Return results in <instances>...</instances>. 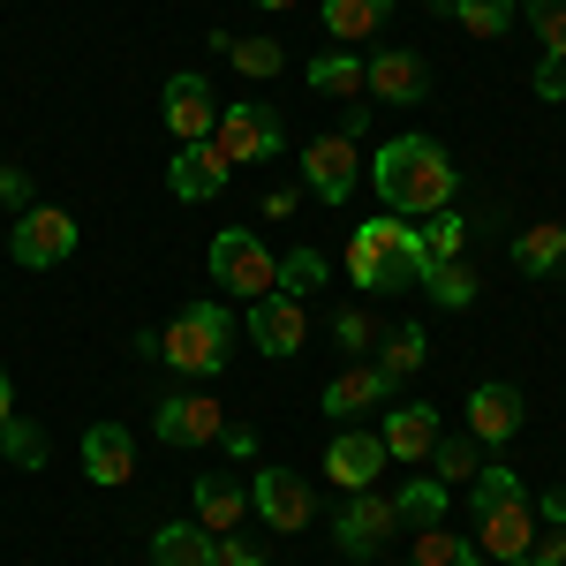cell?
<instances>
[{
    "label": "cell",
    "instance_id": "1",
    "mask_svg": "<svg viewBox=\"0 0 566 566\" xmlns=\"http://www.w3.org/2000/svg\"><path fill=\"white\" fill-rule=\"evenodd\" d=\"M370 189H378V205L392 219H431L453 205L461 167L446 159V144H431V136H392L386 151L370 159Z\"/></svg>",
    "mask_w": 566,
    "mask_h": 566
},
{
    "label": "cell",
    "instance_id": "2",
    "mask_svg": "<svg viewBox=\"0 0 566 566\" xmlns=\"http://www.w3.org/2000/svg\"><path fill=\"white\" fill-rule=\"evenodd\" d=\"M469 506H476V552L483 559H522L528 544H536V506H528V491L514 469H476L469 483Z\"/></svg>",
    "mask_w": 566,
    "mask_h": 566
},
{
    "label": "cell",
    "instance_id": "3",
    "mask_svg": "<svg viewBox=\"0 0 566 566\" xmlns=\"http://www.w3.org/2000/svg\"><path fill=\"white\" fill-rule=\"evenodd\" d=\"M159 355L175 363L181 378H219V370H227V355H234V317H227L219 303L175 310V325L159 333Z\"/></svg>",
    "mask_w": 566,
    "mask_h": 566
},
{
    "label": "cell",
    "instance_id": "4",
    "mask_svg": "<svg viewBox=\"0 0 566 566\" xmlns=\"http://www.w3.org/2000/svg\"><path fill=\"white\" fill-rule=\"evenodd\" d=\"M205 144L219 151V167H250V159L287 151V122H280V106H219Z\"/></svg>",
    "mask_w": 566,
    "mask_h": 566
},
{
    "label": "cell",
    "instance_id": "5",
    "mask_svg": "<svg viewBox=\"0 0 566 566\" xmlns=\"http://www.w3.org/2000/svg\"><path fill=\"white\" fill-rule=\"evenodd\" d=\"M212 280H219V287H234L242 303H258V295L280 287V258L264 250L250 227H227V234H212Z\"/></svg>",
    "mask_w": 566,
    "mask_h": 566
},
{
    "label": "cell",
    "instance_id": "6",
    "mask_svg": "<svg viewBox=\"0 0 566 566\" xmlns=\"http://www.w3.org/2000/svg\"><path fill=\"white\" fill-rule=\"evenodd\" d=\"M8 258L31 264V272H53V264L76 258V219L53 212V205H31V212H15L8 227Z\"/></svg>",
    "mask_w": 566,
    "mask_h": 566
},
{
    "label": "cell",
    "instance_id": "7",
    "mask_svg": "<svg viewBox=\"0 0 566 566\" xmlns=\"http://www.w3.org/2000/svg\"><path fill=\"white\" fill-rule=\"evenodd\" d=\"M303 181H310V197L317 205H348L355 197V181H363V144L355 136H310L303 144Z\"/></svg>",
    "mask_w": 566,
    "mask_h": 566
},
{
    "label": "cell",
    "instance_id": "8",
    "mask_svg": "<svg viewBox=\"0 0 566 566\" xmlns=\"http://www.w3.org/2000/svg\"><path fill=\"white\" fill-rule=\"evenodd\" d=\"M151 431H159V446H175V453H197V446H219L227 408H219L212 392H175V400H159Z\"/></svg>",
    "mask_w": 566,
    "mask_h": 566
},
{
    "label": "cell",
    "instance_id": "9",
    "mask_svg": "<svg viewBox=\"0 0 566 566\" xmlns=\"http://www.w3.org/2000/svg\"><path fill=\"white\" fill-rule=\"evenodd\" d=\"M392 528H400V514H392V499H386V491L370 483V491H348V506H340L333 536H340V552H348V559H378Z\"/></svg>",
    "mask_w": 566,
    "mask_h": 566
},
{
    "label": "cell",
    "instance_id": "10",
    "mask_svg": "<svg viewBox=\"0 0 566 566\" xmlns=\"http://www.w3.org/2000/svg\"><path fill=\"white\" fill-rule=\"evenodd\" d=\"M363 234L386 250V295H400V287H423V272H431V250H423V234L408 227V219H392V212H378V219H363Z\"/></svg>",
    "mask_w": 566,
    "mask_h": 566
},
{
    "label": "cell",
    "instance_id": "11",
    "mask_svg": "<svg viewBox=\"0 0 566 566\" xmlns=\"http://www.w3.org/2000/svg\"><path fill=\"white\" fill-rule=\"evenodd\" d=\"M159 106H167V136H175V144H205V136H212V122H219V98H212V84H205L197 69L167 76Z\"/></svg>",
    "mask_w": 566,
    "mask_h": 566
},
{
    "label": "cell",
    "instance_id": "12",
    "mask_svg": "<svg viewBox=\"0 0 566 566\" xmlns=\"http://www.w3.org/2000/svg\"><path fill=\"white\" fill-rule=\"evenodd\" d=\"M363 91H370V98H386V106H423L431 69H423V53L386 45V53H370V61H363Z\"/></svg>",
    "mask_w": 566,
    "mask_h": 566
},
{
    "label": "cell",
    "instance_id": "13",
    "mask_svg": "<svg viewBox=\"0 0 566 566\" xmlns=\"http://www.w3.org/2000/svg\"><path fill=\"white\" fill-rule=\"evenodd\" d=\"M250 506H258L272 528H310V514H317V491H310L295 469H258V483H250Z\"/></svg>",
    "mask_w": 566,
    "mask_h": 566
},
{
    "label": "cell",
    "instance_id": "14",
    "mask_svg": "<svg viewBox=\"0 0 566 566\" xmlns=\"http://www.w3.org/2000/svg\"><path fill=\"white\" fill-rule=\"evenodd\" d=\"M250 340H258L264 355H303L310 348V310L295 303V295H258L250 303Z\"/></svg>",
    "mask_w": 566,
    "mask_h": 566
},
{
    "label": "cell",
    "instance_id": "15",
    "mask_svg": "<svg viewBox=\"0 0 566 566\" xmlns=\"http://www.w3.org/2000/svg\"><path fill=\"white\" fill-rule=\"evenodd\" d=\"M378 438H386V461H408V469H423L438 446V408L431 400H392L386 423H378Z\"/></svg>",
    "mask_w": 566,
    "mask_h": 566
},
{
    "label": "cell",
    "instance_id": "16",
    "mask_svg": "<svg viewBox=\"0 0 566 566\" xmlns=\"http://www.w3.org/2000/svg\"><path fill=\"white\" fill-rule=\"evenodd\" d=\"M325 476L340 483V491H370V483L386 476V438L378 431H340L325 446Z\"/></svg>",
    "mask_w": 566,
    "mask_h": 566
},
{
    "label": "cell",
    "instance_id": "17",
    "mask_svg": "<svg viewBox=\"0 0 566 566\" xmlns=\"http://www.w3.org/2000/svg\"><path fill=\"white\" fill-rule=\"evenodd\" d=\"M84 476L98 483V491H122V483L136 476V438L122 431V423H91L84 431Z\"/></svg>",
    "mask_w": 566,
    "mask_h": 566
},
{
    "label": "cell",
    "instance_id": "18",
    "mask_svg": "<svg viewBox=\"0 0 566 566\" xmlns=\"http://www.w3.org/2000/svg\"><path fill=\"white\" fill-rule=\"evenodd\" d=\"M386 400H392V378L378 370V363H355V370H340V378L325 386V400H317V408H325L333 423H355L363 408H386Z\"/></svg>",
    "mask_w": 566,
    "mask_h": 566
},
{
    "label": "cell",
    "instance_id": "19",
    "mask_svg": "<svg viewBox=\"0 0 566 566\" xmlns=\"http://www.w3.org/2000/svg\"><path fill=\"white\" fill-rule=\"evenodd\" d=\"M234 167H219L212 144H175V167H167V189H175L181 205H212L219 189H227Z\"/></svg>",
    "mask_w": 566,
    "mask_h": 566
},
{
    "label": "cell",
    "instance_id": "20",
    "mask_svg": "<svg viewBox=\"0 0 566 566\" xmlns=\"http://www.w3.org/2000/svg\"><path fill=\"white\" fill-rule=\"evenodd\" d=\"M522 431V392L514 386H476L469 392V438L476 446H506Z\"/></svg>",
    "mask_w": 566,
    "mask_h": 566
},
{
    "label": "cell",
    "instance_id": "21",
    "mask_svg": "<svg viewBox=\"0 0 566 566\" xmlns=\"http://www.w3.org/2000/svg\"><path fill=\"white\" fill-rule=\"evenodd\" d=\"M151 566H219V536L205 522H167L151 528Z\"/></svg>",
    "mask_w": 566,
    "mask_h": 566
},
{
    "label": "cell",
    "instance_id": "22",
    "mask_svg": "<svg viewBox=\"0 0 566 566\" xmlns=\"http://www.w3.org/2000/svg\"><path fill=\"white\" fill-rule=\"evenodd\" d=\"M242 514H250V491L234 476H197V522L212 528V536H234Z\"/></svg>",
    "mask_w": 566,
    "mask_h": 566
},
{
    "label": "cell",
    "instance_id": "23",
    "mask_svg": "<svg viewBox=\"0 0 566 566\" xmlns=\"http://www.w3.org/2000/svg\"><path fill=\"white\" fill-rule=\"evenodd\" d=\"M392 23V0H325V31L340 45H363Z\"/></svg>",
    "mask_w": 566,
    "mask_h": 566
},
{
    "label": "cell",
    "instance_id": "24",
    "mask_svg": "<svg viewBox=\"0 0 566 566\" xmlns=\"http://www.w3.org/2000/svg\"><path fill=\"white\" fill-rule=\"evenodd\" d=\"M446 506H453V483L423 476V469H416V476H408L400 491H392V514H400V522H416V528L446 522Z\"/></svg>",
    "mask_w": 566,
    "mask_h": 566
},
{
    "label": "cell",
    "instance_id": "25",
    "mask_svg": "<svg viewBox=\"0 0 566 566\" xmlns=\"http://www.w3.org/2000/svg\"><path fill=\"white\" fill-rule=\"evenodd\" d=\"M212 45L242 69V76H258V84H272V76L287 69V45L280 39H234V31H212Z\"/></svg>",
    "mask_w": 566,
    "mask_h": 566
},
{
    "label": "cell",
    "instance_id": "26",
    "mask_svg": "<svg viewBox=\"0 0 566 566\" xmlns=\"http://www.w3.org/2000/svg\"><path fill=\"white\" fill-rule=\"evenodd\" d=\"M514 264H522L528 280L559 272L566 264V227H552V219H544V227H522V234H514Z\"/></svg>",
    "mask_w": 566,
    "mask_h": 566
},
{
    "label": "cell",
    "instance_id": "27",
    "mask_svg": "<svg viewBox=\"0 0 566 566\" xmlns=\"http://www.w3.org/2000/svg\"><path fill=\"white\" fill-rule=\"evenodd\" d=\"M438 15H453L461 31H476V39H506L514 31V0H438Z\"/></svg>",
    "mask_w": 566,
    "mask_h": 566
},
{
    "label": "cell",
    "instance_id": "28",
    "mask_svg": "<svg viewBox=\"0 0 566 566\" xmlns=\"http://www.w3.org/2000/svg\"><path fill=\"white\" fill-rule=\"evenodd\" d=\"M303 84L325 91V98H363V61H355V53H317L303 69Z\"/></svg>",
    "mask_w": 566,
    "mask_h": 566
},
{
    "label": "cell",
    "instance_id": "29",
    "mask_svg": "<svg viewBox=\"0 0 566 566\" xmlns=\"http://www.w3.org/2000/svg\"><path fill=\"white\" fill-rule=\"evenodd\" d=\"M416 566H483V552L461 536V528H416Z\"/></svg>",
    "mask_w": 566,
    "mask_h": 566
},
{
    "label": "cell",
    "instance_id": "30",
    "mask_svg": "<svg viewBox=\"0 0 566 566\" xmlns=\"http://www.w3.org/2000/svg\"><path fill=\"white\" fill-rule=\"evenodd\" d=\"M325 280H333L325 250H287V258H280V295H295V303H310Z\"/></svg>",
    "mask_w": 566,
    "mask_h": 566
},
{
    "label": "cell",
    "instance_id": "31",
    "mask_svg": "<svg viewBox=\"0 0 566 566\" xmlns=\"http://www.w3.org/2000/svg\"><path fill=\"white\" fill-rule=\"evenodd\" d=\"M423 287H431V303H438V310H469V303H476V272H469L461 258L431 264V272H423Z\"/></svg>",
    "mask_w": 566,
    "mask_h": 566
},
{
    "label": "cell",
    "instance_id": "32",
    "mask_svg": "<svg viewBox=\"0 0 566 566\" xmlns=\"http://www.w3.org/2000/svg\"><path fill=\"white\" fill-rule=\"evenodd\" d=\"M423 355H431V340H423V325H400V333H386V355H378V370H386L392 386H400L408 370H423Z\"/></svg>",
    "mask_w": 566,
    "mask_h": 566
},
{
    "label": "cell",
    "instance_id": "33",
    "mask_svg": "<svg viewBox=\"0 0 566 566\" xmlns=\"http://www.w3.org/2000/svg\"><path fill=\"white\" fill-rule=\"evenodd\" d=\"M522 15L536 23L544 61H559V69H566V0H522Z\"/></svg>",
    "mask_w": 566,
    "mask_h": 566
},
{
    "label": "cell",
    "instance_id": "34",
    "mask_svg": "<svg viewBox=\"0 0 566 566\" xmlns=\"http://www.w3.org/2000/svg\"><path fill=\"white\" fill-rule=\"evenodd\" d=\"M476 438H438L431 446V476L438 483H476Z\"/></svg>",
    "mask_w": 566,
    "mask_h": 566
},
{
    "label": "cell",
    "instance_id": "35",
    "mask_svg": "<svg viewBox=\"0 0 566 566\" xmlns=\"http://www.w3.org/2000/svg\"><path fill=\"white\" fill-rule=\"evenodd\" d=\"M416 234H423V250H431L438 264H446V258H461V250H469V219L453 212V205H446V212H431L423 227H416Z\"/></svg>",
    "mask_w": 566,
    "mask_h": 566
},
{
    "label": "cell",
    "instance_id": "36",
    "mask_svg": "<svg viewBox=\"0 0 566 566\" xmlns=\"http://www.w3.org/2000/svg\"><path fill=\"white\" fill-rule=\"evenodd\" d=\"M0 453H8V469H45V431L23 423V416H8L0 423Z\"/></svg>",
    "mask_w": 566,
    "mask_h": 566
},
{
    "label": "cell",
    "instance_id": "37",
    "mask_svg": "<svg viewBox=\"0 0 566 566\" xmlns=\"http://www.w3.org/2000/svg\"><path fill=\"white\" fill-rule=\"evenodd\" d=\"M348 280H355V287H386V250H378L363 227L348 234Z\"/></svg>",
    "mask_w": 566,
    "mask_h": 566
},
{
    "label": "cell",
    "instance_id": "38",
    "mask_svg": "<svg viewBox=\"0 0 566 566\" xmlns=\"http://www.w3.org/2000/svg\"><path fill=\"white\" fill-rule=\"evenodd\" d=\"M333 340H340V348H370V340H378V333H370V317H363V310H340V317H333Z\"/></svg>",
    "mask_w": 566,
    "mask_h": 566
},
{
    "label": "cell",
    "instance_id": "39",
    "mask_svg": "<svg viewBox=\"0 0 566 566\" xmlns=\"http://www.w3.org/2000/svg\"><path fill=\"white\" fill-rule=\"evenodd\" d=\"M528 566H566V528H536V544H528Z\"/></svg>",
    "mask_w": 566,
    "mask_h": 566
},
{
    "label": "cell",
    "instance_id": "40",
    "mask_svg": "<svg viewBox=\"0 0 566 566\" xmlns=\"http://www.w3.org/2000/svg\"><path fill=\"white\" fill-rule=\"evenodd\" d=\"M0 205L8 212H31V175L23 167H0Z\"/></svg>",
    "mask_w": 566,
    "mask_h": 566
},
{
    "label": "cell",
    "instance_id": "41",
    "mask_svg": "<svg viewBox=\"0 0 566 566\" xmlns=\"http://www.w3.org/2000/svg\"><path fill=\"white\" fill-rule=\"evenodd\" d=\"M219 446H227L234 461H258V431H250V423H227V431H219Z\"/></svg>",
    "mask_w": 566,
    "mask_h": 566
},
{
    "label": "cell",
    "instance_id": "42",
    "mask_svg": "<svg viewBox=\"0 0 566 566\" xmlns=\"http://www.w3.org/2000/svg\"><path fill=\"white\" fill-rule=\"evenodd\" d=\"M219 566H264V552L242 544V536H219Z\"/></svg>",
    "mask_w": 566,
    "mask_h": 566
},
{
    "label": "cell",
    "instance_id": "43",
    "mask_svg": "<svg viewBox=\"0 0 566 566\" xmlns=\"http://www.w3.org/2000/svg\"><path fill=\"white\" fill-rule=\"evenodd\" d=\"M536 91H544V98H566V69L559 61H536Z\"/></svg>",
    "mask_w": 566,
    "mask_h": 566
},
{
    "label": "cell",
    "instance_id": "44",
    "mask_svg": "<svg viewBox=\"0 0 566 566\" xmlns=\"http://www.w3.org/2000/svg\"><path fill=\"white\" fill-rule=\"evenodd\" d=\"M536 522H552V528H566V491H544V506H536Z\"/></svg>",
    "mask_w": 566,
    "mask_h": 566
},
{
    "label": "cell",
    "instance_id": "45",
    "mask_svg": "<svg viewBox=\"0 0 566 566\" xmlns=\"http://www.w3.org/2000/svg\"><path fill=\"white\" fill-rule=\"evenodd\" d=\"M363 122H370V106H363V98H355L348 114H340V136H355V144H363Z\"/></svg>",
    "mask_w": 566,
    "mask_h": 566
},
{
    "label": "cell",
    "instance_id": "46",
    "mask_svg": "<svg viewBox=\"0 0 566 566\" xmlns=\"http://www.w3.org/2000/svg\"><path fill=\"white\" fill-rule=\"evenodd\" d=\"M15 416V386H8V370H0V423Z\"/></svg>",
    "mask_w": 566,
    "mask_h": 566
},
{
    "label": "cell",
    "instance_id": "47",
    "mask_svg": "<svg viewBox=\"0 0 566 566\" xmlns=\"http://www.w3.org/2000/svg\"><path fill=\"white\" fill-rule=\"evenodd\" d=\"M258 8H272V15H280V8H295V0H258Z\"/></svg>",
    "mask_w": 566,
    "mask_h": 566
}]
</instances>
